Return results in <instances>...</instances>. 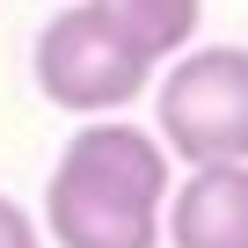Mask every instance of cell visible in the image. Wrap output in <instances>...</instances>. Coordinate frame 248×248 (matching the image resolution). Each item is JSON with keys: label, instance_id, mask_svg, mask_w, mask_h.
Returning <instances> with one entry per match:
<instances>
[{"label": "cell", "instance_id": "cell-1", "mask_svg": "<svg viewBox=\"0 0 248 248\" xmlns=\"http://www.w3.org/2000/svg\"><path fill=\"white\" fill-rule=\"evenodd\" d=\"M168 212V146L154 124L88 117L51 161L44 183V241L51 248H161Z\"/></svg>", "mask_w": 248, "mask_h": 248}, {"label": "cell", "instance_id": "cell-2", "mask_svg": "<svg viewBox=\"0 0 248 248\" xmlns=\"http://www.w3.org/2000/svg\"><path fill=\"white\" fill-rule=\"evenodd\" d=\"M154 59L124 37L95 0H80V8H59L37 44H30V80L51 109L66 117H117V109H132L146 88H154Z\"/></svg>", "mask_w": 248, "mask_h": 248}, {"label": "cell", "instance_id": "cell-3", "mask_svg": "<svg viewBox=\"0 0 248 248\" xmlns=\"http://www.w3.org/2000/svg\"><path fill=\"white\" fill-rule=\"evenodd\" d=\"M154 139L197 161H248V51L241 44H190L168 59L154 88Z\"/></svg>", "mask_w": 248, "mask_h": 248}, {"label": "cell", "instance_id": "cell-4", "mask_svg": "<svg viewBox=\"0 0 248 248\" xmlns=\"http://www.w3.org/2000/svg\"><path fill=\"white\" fill-rule=\"evenodd\" d=\"M161 248H248V161H197L168 190Z\"/></svg>", "mask_w": 248, "mask_h": 248}, {"label": "cell", "instance_id": "cell-5", "mask_svg": "<svg viewBox=\"0 0 248 248\" xmlns=\"http://www.w3.org/2000/svg\"><path fill=\"white\" fill-rule=\"evenodd\" d=\"M95 8L132 37L154 66H168L175 51L197 44V22H204V0H95Z\"/></svg>", "mask_w": 248, "mask_h": 248}, {"label": "cell", "instance_id": "cell-6", "mask_svg": "<svg viewBox=\"0 0 248 248\" xmlns=\"http://www.w3.org/2000/svg\"><path fill=\"white\" fill-rule=\"evenodd\" d=\"M0 248H44L37 212H30L22 197H8V190H0Z\"/></svg>", "mask_w": 248, "mask_h": 248}]
</instances>
